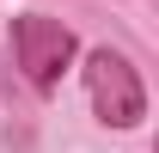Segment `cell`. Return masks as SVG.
Listing matches in <instances>:
<instances>
[{"instance_id":"obj_2","label":"cell","mask_w":159,"mask_h":153,"mask_svg":"<svg viewBox=\"0 0 159 153\" xmlns=\"http://www.w3.org/2000/svg\"><path fill=\"white\" fill-rule=\"evenodd\" d=\"M12 49H19L25 80H31L37 92H49V86H61L67 61H74V31H67L61 19L25 12V19H12Z\"/></svg>"},{"instance_id":"obj_1","label":"cell","mask_w":159,"mask_h":153,"mask_svg":"<svg viewBox=\"0 0 159 153\" xmlns=\"http://www.w3.org/2000/svg\"><path fill=\"white\" fill-rule=\"evenodd\" d=\"M86 92H92V110L110 129H135L147 116V92H141V74L129 67V55L116 49H92L86 55Z\"/></svg>"}]
</instances>
